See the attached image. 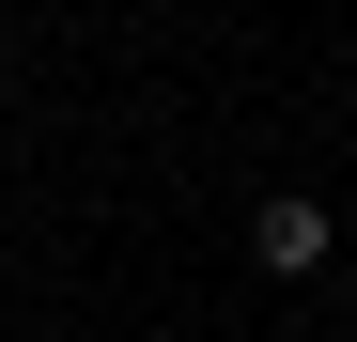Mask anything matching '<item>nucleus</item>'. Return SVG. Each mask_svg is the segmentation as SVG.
<instances>
[{"label": "nucleus", "mask_w": 357, "mask_h": 342, "mask_svg": "<svg viewBox=\"0 0 357 342\" xmlns=\"http://www.w3.org/2000/svg\"><path fill=\"white\" fill-rule=\"evenodd\" d=\"M249 265H264V280H326V265H342V234H326V202H295V187H280V202L249 218Z\"/></svg>", "instance_id": "nucleus-1"}, {"label": "nucleus", "mask_w": 357, "mask_h": 342, "mask_svg": "<svg viewBox=\"0 0 357 342\" xmlns=\"http://www.w3.org/2000/svg\"><path fill=\"white\" fill-rule=\"evenodd\" d=\"M342 280H357V249H342Z\"/></svg>", "instance_id": "nucleus-3"}, {"label": "nucleus", "mask_w": 357, "mask_h": 342, "mask_svg": "<svg viewBox=\"0 0 357 342\" xmlns=\"http://www.w3.org/2000/svg\"><path fill=\"white\" fill-rule=\"evenodd\" d=\"M0 31H16V0H0Z\"/></svg>", "instance_id": "nucleus-2"}]
</instances>
